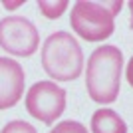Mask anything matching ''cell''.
<instances>
[{
    "mask_svg": "<svg viewBox=\"0 0 133 133\" xmlns=\"http://www.w3.org/2000/svg\"><path fill=\"white\" fill-rule=\"evenodd\" d=\"M121 6V0H78L72 6L70 26L85 42H103L115 30V16L119 14Z\"/></svg>",
    "mask_w": 133,
    "mask_h": 133,
    "instance_id": "obj_3",
    "label": "cell"
},
{
    "mask_svg": "<svg viewBox=\"0 0 133 133\" xmlns=\"http://www.w3.org/2000/svg\"><path fill=\"white\" fill-rule=\"evenodd\" d=\"M26 109L38 121L52 125L66 109V89L56 82H36L26 94Z\"/></svg>",
    "mask_w": 133,
    "mask_h": 133,
    "instance_id": "obj_5",
    "label": "cell"
},
{
    "mask_svg": "<svg viewBox=\"0 0 133 133\" xmlns=\"http://www.w3.org/2000/svg\"><path fill=\"white\" fill-rule=\"evenodd\" d=\"M50 133H88V127L82 125L79 121H72V119H68V121L58 123Z\"/></svg>",
    "mask_w": 133,
    "mask_h": 133,
    "instance_id": "obj_10",
    "label": "cell"
},
{
    "mask_svg": "<svg viewBox=\"0 0 133 133\" xmlns=\"http://www.w3.org/2000/svg\"><path fill=\"white\" fill-rule=\"evenodd\" d=\"M0 48L18 58H28L40 48V32L24 16H6L0 20Z\"/></svg>",
    "mask_w": 133,
    "mask_h": 133,
    "instance_id": "obj_4",
    "label": "cell"
},
{
    "mask_svg": "<svg viewBox=\"0 0 133 133\" xmlns=\"http://www.w3.org/2000/svg\"><path fill=\"white\" fill-rule=\"evenodd\" d=\"M26 74L12 58H0V111L14 107L24 95Z\"/></svg>",
    "mask_w": 133,
    "mask_h": 133,
    "instance_id": "obj_6",
    "label": "cell"
},
{
    "mask_svg": "<svg viewBox=\"0 0 133 133\" xmlns=\"http://www.w3.org/2000/svg\"><path fill=\"white\" fill-rule=\"evenodd\" d=\"M68 0H38V10L50 20L60 18L68 10Z\"/></svg>",
    "mask_w": 133,
    "mask_h": 133,
    "instance_id": "obj_8",
    "label": "cell"
},
{
    "mask_svg": "<svg viewBox=\"0 0 133 133\" xmlns=\"http://www.w3.org/2000/svg\"><path fill=\"white\" fill-rule=\"evenodd\" d=\"M91 133H127V125L119 113L101 107L91 115Z\"/></svg>",
    "mask_w": 133,
    "mask_h": 133,
    "instance_id": "obj_7",
    "label": "cell"
},
{
    "mask_svg": "<svg viewBox=\"0 0 133 133\" xmlns=\"http://www.w3.org/2000/svg\"><path fill=\"white\" fill-rule=\"evenodd\" d=\"M0 133H38V131H36V127L30 125V123L22 121V119H14V121L6 123Z\"/></svg>",
    "mask_w": 133,
    "mask_h": 133,
    "instance_id": "obj_9",
    "label": "cell"
},
{
    "mask_svg": "<svg viewBox=\"0 0 133 133\" xmlns=\"http://www.w3.org/2000/svg\"><path fill=\"white\" fill-rule=\"evenodd\" d=\"M22 4H24L22 0H20V2H2V6H4L6 10H16L18 6H22Z\"/></svg>",
    "mask_w": 133,
    "mask_h": 133,
    "instance_id": "obj_12",
    "label": "cell"
},
{
    "mask_svg": "<svg viewBox=\"0 0 133 133\" xmlns=\"http://www.w3.org/2000/svg\"><path fill=\"white\" fill-rule=\"evenodd\" d=\"M123 54L117 46L95 48L88 58L85 68V89L95 103H113L121 88Z\"/></svg>",
    "mask_w": 133,
    "mask_h": 133,
    "instance_id": "obj_1",
    "label": "cell"
},
{
    "mask_svg": "<svg viewBox=\"0 0 133 133\" xmlns=\"http://www.w3.org/2000/svg\"><path fill=\"white\" fill-rule=\"evenodd\" d=\"M125 78H127L129 85L133 88V58L129 60V64H127V70H125Z\"/></svg>",
    "mask_w": 133,
    "mask_h": 133,
    "instance_id": "obj_11",
    "label": "cell"
},
{
    "mask_svg": "<svg viewBox=\"0 0 133 133\" xmlns=\"http://www.w3.org/2000/svg\"><path fill=\"white\" fill-rule=\"evenodd\" d=\"M129 12H131V20H129V28H133V0H131V2H129Z\"/></svg>",
    "mask_w": 133,
    "mask_h": 133,
    "instance_id": "obj_13",
    "label": "cell"
},
{
    "mask_svg": "<svg viewBox=\"0 0 133 133\" xmlns=\"http://www.w3.org/2000/svg\"><path fill=\"white\" fill-rule=\"evenodd\" d=\"M42 68L56 82H74L82 76L83 52L70 32L58 30L42 46Z\"/></svg>",
    "mask_w": 133,
    "mask_h": 133,
    "instance_id": "obj_2",
    "label": "cell"
}]
</instances>
